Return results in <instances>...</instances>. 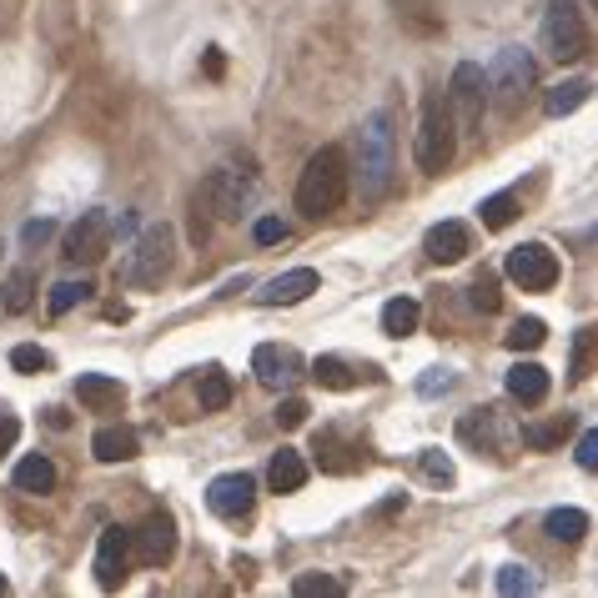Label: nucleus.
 <instances>
[{"instance_id":"1","label":"nucleus","mask_w":598,"mask_h":598,"mask_svg":"<svg viewBox=\"0 0 598 598\" xmlns=\"http://www.w3.org/2000/svg\"><path fill=\"white\" fill-rule=\"evenodd\" d=\"M348 187H352L348 151L342 146H323V151L307 156V167L297 177V212L323 222V216H332L337 206L348 202Z\"/></svg>"},{"instance_id":"2","label":"nucleus","mask_w":598,"mask_h":598,"mask_svg":"<svg viewBox=\"0 0 598 598\" xmlns=\"http://www.w3.org/2000/svg\"><path fill=\"white\" fill-rule=\"evenodd\" d=\"M358 181L362 196L377 202L393 187V111H368L358 132Z\"/></svg>"},{"instance_id":"3","label":"nucleus","mask_w":598,"mask_h":598,"mask_svg":"<svg viewBox=\"0 0 598 598\" xmlns=\"http://www.w3.org/2000/svg\"><path fill=\"white\" fill-rule=\"evenodd\" d=\"M483 81H488V101L498 111H518V101L533 91V81H539V66H533V56H528L523 46H503L498 56L488 60V71H483Z\"/></svg>"},{"instance_id":"4","label":"nucleus","mask_w":598,"mask_h":598,"mask_svg":"<svg viewBox=\"0 0 598 598\" xmlns=\"http://www.w3.org/2000/svg\"><path fill=\"white\" fill-rule=\"evenodd\" d=\"M453 156H458L453 111H448V97L443 101L432 97L428 106H422V121H418V167L428 171V177H443V171L453 167Z\"/></svg>"},{"instance_id":"5","label":"nucleus","mask_w":598,"mask_h":598,"mask_svg":"<svg viewBox=\"0 0 598 598\" xmlns=\"http://www.w3.org/2000/svg\"><path fill=\"white\" fill-rule=\"evenodd\" d=\"M171 241L177 237H171L167 222L146 227L142 237H136V247L126 251V262H121V282H126V287H156L171 267Z\"/></svg>"},{"instance_id":"6","label":"nucleus","mask_w":598,"mask_h":598,"mask_svg":"<svg viewBox=\"0 0 598 598\" xmlns=\"http://www.w3.org/2000/svg\"><path fill=\"white\" fill-rule=\"evenodd\" d=\"M543 50H549L553 60H584L588 56V25H584L574 0H549V15H543Z\"/></svg>"},{"instance_id":"7","label":"nucleus","mask_w":598,"mask_h":598,"mask_svg":"<svg viewBox=\"0 0 598 598\" xmlns=\"http://www.w3.org/2000/svg\"><path fill=\"white\" fill-rule=\"evenodd\" d=\"M483 106H488V81H483V66L463 60L448 81V111H453V126L463 136H478L483 126Z\"/></svg>"},{"instance_id":"8","label":"nucleus","mask_w":598,"mask_h":598,"mask_svg":"<svg viewBox=\"0 0 598 598\" xmlns=\"http://www.w3.org/2000/svg\"><path fill=\"white\" fill-rule=\"evenodd\" d=\"M106 251H111V216L106 212H81L71 227H66L60 257L71 267H97V262H106Z\"/></svg>"},{"instance_id":"9","label":"nucleus","mask_w":598,"mask_h":598,"mask_svg":"<svg viewBox=\"0 0 598 598\" xmlns=\"http://www.w3.org/2000/svg\"><path fill=\"white\" fill-rule=\"evenodd\" d=\"M202 196H206V206H212L222 222H237V216H247L251 202H257V181H251L247 171L216 167V171H206Z\"/></svg>"},{"instance_id":"10","label":"nucleus","mask_w":598,"mask_h":598,"mask_svg":"<svg viewBox=\"0 0 598 598\" xmlns=\"http://www.w3.org/2000/svg\"><path fill=\"white\" fill-rule=\"evenodd\" d=\"M508 282L523 292H549L558 282V257H553L543 241H523V247L508 251V262H503Z\"/></svg>"},{"instance_id":"11","label":"nucleus","mask_w":598,"mask_h":598,"mask_svg":"<svg viewBox=\"0 0 598 598\" xmlns=\"http://www.w3.org/2000/svg\"><path fill=\"white\" fill-rule=\"evenodd\" d=\"M132 558H136L132 528L111 523L106 533H101V543H97V563H91V574H97L101 588H121V584H126V574H132Z\"/></svg>"},{"instance_id":"12","label":"nucleus","mask_w":598,"mask_h":598,"mask_svg":"<svg viewBox=\"0 0 598 598\" xmlns=\"http://www.w3.org/2000/svg\"><path fill=\"white\" fill-rule=\"evenodd\" d=\"M307 362L297 358V348H282V342H262V348L251 352V372H257V383L272 387V393H287L292 383L302 377Z\"/></svg>"},{"instance_id":"13","label":"nucleus","mask_w":598,"mask_h":598,"mask_svg":"<svg viewBox=\"0 0 598 598\" xmlns=\"http://www.w3.org/2000/svg\"><path fill=\"white\" fill-rule=\"evenodd\" d=\"M251 503H257V483H251V473H222V478H212V488H206V508H212L216 518H247Z\"/></svg>"},{"instance_id":"14","label":"nucleus","mask_w":598,"mask_h":598,"mask_svg":"<svg viewBox=\"0 0 598 598\" xmlns=\"http://www.w3.org/2000/svg\"><path fill=\"white\" fill-rule=\"evenodd\" d=\"M132 549H136V563H146V568H161V563H171V553H177V523H171L167 514H151L132 533Z\"/></svg>"},{"instance_id":"15","label":"nucleus","mask_w":598,"mask_h":598,"mask_svg":"<svg viewBox=\"0 0 598 598\" xmlns=\"http://www.w3.org/2000/svg\"><path fill=\"white\" fill-rule=\"evenodd\" d=\"M312 292H317V272H312V267H292V272L262 282L257 307H297V302H307Z\"/></svg>"},{"instance_id":"16","label":"nucleus","mask_w":598,"mask_h":598,"mask_svg":"<svg viewBox=\"0 0 598 598\" xmlns=\"http://www.w3.org/2000/svg\"><path fill=\"white\" fill-rule=\"evenodd\" d=\"M422 251H428L432 262L453 267L473 251V232H467L463 222H438V227H428V237H422Z\"/></svg>"},{"instance_id":"17","label":"nucleus","mask_w":598,"mask_h":598,"mask_svg":"<svg viewBox=\"0 0 598 598\" xmlns=\"http://www.w3.org/2000/svg\"><path fill=\"white\" fill-rule=\"evenodd\" d=\"M76 397H81L86 413H116L126 403V387L111 377V372H81L76 377Z\"/></svg>"},{"instance_id":"18","label":"nucleus","mask_w":598,"mask_h":598,"mask_svg":"<svg viewBox=\"0 0 598 598\" xmlns=\"http://www.w3.org/2000/svg\"><path fill=\"white\" fill-rule=\"evenodd\" d=\"M503 387H508V397H514V403L533 407V403H543V397H549V368H543V362H514V368H508V377H503Z\"/></svg>"},{"instance_id":"19","label":"nucleus","mask_w":598,"mask_h":598,"mask_svg":"<svg viewBox=\"0 0 598 598\" xmlns=\"http://www.w3.org/2000/svg\"><path fill=\"white\" fill-rule=\"evenodd\" d=\"M267 483H272V493H297L302 483H307V458H302L297 448L272 453V463H267Z\"/></svg>"},{"instance_id":"20","label":"nucleus","mask_w":598,"mask_h":598,"mask_svg":"<svg viewBox=\"0 0 598 598\" xmlns=\"http://www.w3.org/2000/svg\"><path fill=\"white\" fill-rule=\"evenodd\" d=\"M91 453H97L101 463H126V458L142 453V438H136V428H101L97 438H91Z\"/></svg>"},{"instance_id":"21","label":"nucleus","mask_w":598,"mask_h":598,"mask_svg":"<svg viewBox=\"0 0 598 598\" xmlns=\"http://www.w3.org/2000/svg\"><path fill=\"white\" fill-rule=\"evenodd\" d=\"M598 372V323L578 327L574 332V348H568V377L574 383H588Z\"/></svg>"},{"instance_id":"22","label":"nucleus","mask_w":598,"mask_h":598,"mask_svg":"<svg viewBox=\"0 0 598 598\" xmlns=\"http://www.w3.org/2000/svg\"><path fill=\"white\" fill-rule=\"evenodd\" d=\"M15 488L21 493H50L56 488V463L46 453H31L15 463Z\"/></svg>"},{"instance_id":"23","label":"nucleus","mask_w":598,"mask_h":598,"mask_svg":"<svg viewBox=\"0 0 598 598\" xmlns=\"http://www.w3.org/2000/svg\"><path fill=\"white\" fill-rule=\"evenodd\" d=\"M543 533L558 543H578L588 533V514L584 508H549V514H543Z\"/></svg>"},{"instance_id":"24","label":"nucleus","mask_w":598,"mask_h":598,"mask_svg":"<svg viewBox=\"0 0 598 598\" xmlns=\"http://www.w3.org/2000/svg\"><path fill=\"white\" fill-rule=\"evenodd\" d=\"M588 97H594V86H588V81H563V86H553L549 97H543V116H553V121L574 116V111L584 106Z\"/></svg>"},{"instance_id":"25","label":"nucleus","mask_w":598,"mask_h":598,"mask_svg":"<svg viewBox=\"0 0 598 598\" xmlns=\"http://www.w3.org/2000/svg\"><path fill=\"white\" fill-rule=\"evenodd\" d=\"M418 323H422V307L413 297H393L383 307V332L387 337H413L418 332Z\"/></svg>"},{"instance_id":"26","label":"nucleus","mask_w":598,"mask_h":598,"mask_svg":"<svg viewBox=\"0 0 598 598\" xmlns=\"http://www.w3.org/2000/svg\"><path fill=\"white\" fill-rule=\"evenodd\" d=\"M31 302H36V272L21 267V272L5 277V297H0V307L11 312V317H21V312H31Z\"/></svg>"},{"instance_id":"27","label":"nucleus","mask_w":598,"mask_h":598,"mask_svg":"<svg viewBox=\"0 0 598 598\" xmlns=\"http://www.w3.org/2000/svg\"><path fill=\"white\" fill-rule=\"evenodd\" d=\"M307 372H312V377H317L323 387H332V393H348V387H358V372H352L342 358H332V352H327V358H317Z\"/></svg>"},{"instance_id":"28","label":"nucleus","mask_w":598,"mask_h":598,"mask_svg":"<svg viewBox=\"0 0 598 598\" xmlns=\"http://www.w3.org/2000/svg\"><path fill=\"white\" fill-rule=\"evenodd\" d=\"M478 216H483V227H488V232H503V227H508V222L518 216V192H493V196H483Z\"/></svg>"},{"instance_id":"29","label":"nucleus","mask_w":598,"mask_h":598,"mask_svg":"<svg viewBox=\"0 0 598 598\" xmlns=\"http://www.w3.org/2000/svg\"><path fill=\"white\" fill-rule=\"evenodd\" d=\"M196 403H202V413H222V407L232 403V377L222 368H212L202 377V387H196Z\"/></svg>"},{"instance_id":"30","label":"nucleus","mask_w":598,"mask_h":598,"mask_svg":"<svg viewBox=\"0 0 598 598\" xmlns=\"http://www.w3.org/2000/svg\"><path fill=\"white\" fill-rule=\"evenodd\" d=\"M549 342V323L543 317H518L514 327H508V348L514 352H533V348H543Z\"/></svg>"},{"instance_id":"31","label":"nucleus","mask_w":598,"mask_h":598,"mask_svg":"<svg viewBox=\"0 0 598 598\" xmlns=\"http://www.w3.org/2000/svg\"><path fill=\"white\" fill-rule=\"evenodd\" d=\"M568 432H574V418H568V413H558L553 422H539V428H523V443H528V448H539V453H543V448H558L563 438H568Z\"/></svg>"},{"instance_id":"32","label":"nucleus","mask_w":598,"mask_h":598,"mask_svg":"<svg viewBox=\"0 0 598 598\" xmlns=\"http://www.w3.org/2000/svg\"><path fill=\"white\" fill-rule=\"evenodd\" d=\"M498 594L518 598V594H539V574L528 563H503L498 568Z\"/></svg>"},{"instance_id":"33","label":"nucleus","mask_w":598,"mask_h":598,"mask_svg":"<svg viewBox=\"0 0 598 598\" xmlns=\"http://www.w3.org/2000/svg\"><path fill=\"white\" fill-rule=\"evenodd\" d=\"M458 432H463L467 443H478V448H488V453H498V428H493L488 407H483V413H467V418L458 422Z\"/></svg>"},{"instance_id":"34","label":"nucleus","mask_w":598,"mask_h":598,"mask_svg":"<svg viewBox=\"0 0 598 598\" xmlns=\"http://www.w3.org/2000/svg\"><path fill=\"white\" fill-rule=\"evenodd\" d=\"M86 297H91V282H56V287H50V317H66V312L81 307Z\"/></svg>"},{"instance_id":"35","label":"nucleus","mask_w":598,"mask_h":598,"mask_svg":"<svg viewBox=\"0 0 598 598\" xmlns=\"http://www.w3.org/2000/svg\"><path fill=\"white\" fill-rule=\"evenodd\" d=\"M292 594L297 598H337L342 594V584L327 578V574H302V578H292Z\"/></svg>"},{"instance_id":"36","label":"nucleus","mask_w":598,"mask_h":598,"mask_svg":"<svg viewBox=\"0 0 598 598\" xmlns=\"http://www.w3.org/2000/svg\"><path fill=\"white\" fill-rule=\"evenodd\" d=\"M11 368L25 372V377H31V372H46L50 368V352H41L36 342H21V348H11Z\"/></svg>"},{"instance_id":"37","label":"nucleus","mask_w":598,"mask_h":598,"mask_svg":"<svg viewBox=\"0 0 598 598\" xmlns=\"http://www.w3.org/2000/svg\"><path fill=\"white\" fill-rule=\"evenodd\" d=\"M467 302L478 312H498V302H503V292H498V277L493 272H483L478 282H473V292H467Z\"/></svg>"},{"instance_id":"38","label":"nucleus","mask_w":598,"mask_h":598,"mask_svg":"<svg viewBox=\"0 0 598 598\" xmlns=\"http://www.w3.org/2000/svg\"><path fill=\"white\" fill-rule=\"evenodd\" d=\"M307 413H312V407L302 403V397H282L272 418H277V428H287V432H292V428H302V422H307Z\"/></svg>"},{"instance_id":"39","label":"nucleus","mask_w":598,"mask_h":598,"mask_svg":"<svg viewBox=\"0 0 598 598\" xmlns=\"http://www.w3.org/2000/svg\"><path fill=\"white\" fill-rule=\"evenodd\" d=\"M422 473H428L432 483H443V488L458 478V473H453V458L438 453V448H428V453H422Z\"/></svg>"},{"instance_id":"40","label":"nucleus","mask_w":598,"mask_h":598,"mask_svg":"<svg viewBox=\"0 0 598 598\" xmlns=\"http://www.w3.org/2000/svg\"><path fill=\"white\" fill-rule=\"evenodd\" d=\"M574 458H578V467H588V473H598V428H588L584 438H578Z\"/></svg>"},{"instance_id":"41","label":"nucleus","mask_w":598,"mask_h":598,"mask_svg":"<svg viewBox=\"0 0 598 598\" xmlns=\"http://www.w3.org/2000/svg\"><path fill=\"white\" fill-rule=\"evenodd\" d=\"M15 443H21V418H15V413H5V407H0V458L11 453Z\"/></svg>"},{"instance_id":"42","label":"nucleus","mask_w":598,"mask_h":598,"mask_svg":"<svg viewBox=\"0 0 598 598\" xmlns=\"http://www.w3.org/2000/svg\"><path fill=\"white\" fill-rule=\"evenodd\" d=\"M453 383H458V377H453V372H448V368H432L428 377H422V383H418V393H422V397H438V393H448V387H453Z\"/></svg>"},{"instance_id":"43","label":"nucleus","mask_w":598,"mask_h":598,"mask_svg":"<svg viewBox=\"0 0 598 598\" xmlns=\"http://www.w3.org/2000/svg\"><path fill=\"white\" fill-rule=\"evenodd\" d=\"M251 237L262 241V247H272V241H282V237H287V227H282L277 216H257V227H251Z\"/></svg>"},{"instance_id":"44","label":"nucleus","mask_w":598,"mask_h":598,"mask_svg":"<svg viewBox=\"0 0 598 598\" xmlns=\"http://www.w3.org/2000/svg\"><path fill=\"white\" fill-rule=\"evenodd\" d=\"M50 232H56L50 222H31V227H25V241H46Z\"/></svg>"},{"instance_id":"45","label":"nucleus","mask_w":598,"mask_h":598,"mask_svg":"<svg viewBox=\"0 0 598 598\" xmlns=\"http://www.w3.org/2000/svg\"><path fill=\"white\" fill-rule=\"evenodd\" d=\"M5 588H11V578H5V574H0V594H5Z\"/></svg>"},{"instance_id":"46","label":"nucleus","mask_w":598,"mask_h":598,"mask_svg":"<svg viewBox=\"0 0 598 598\" xmlns=\"http://www.w3.org/2000/svg\"><path fill=\"white\" fill-rule=\"evenodd\" d=\"M594 5H598V0H594Z\"/></svg>"}]
</instances>
